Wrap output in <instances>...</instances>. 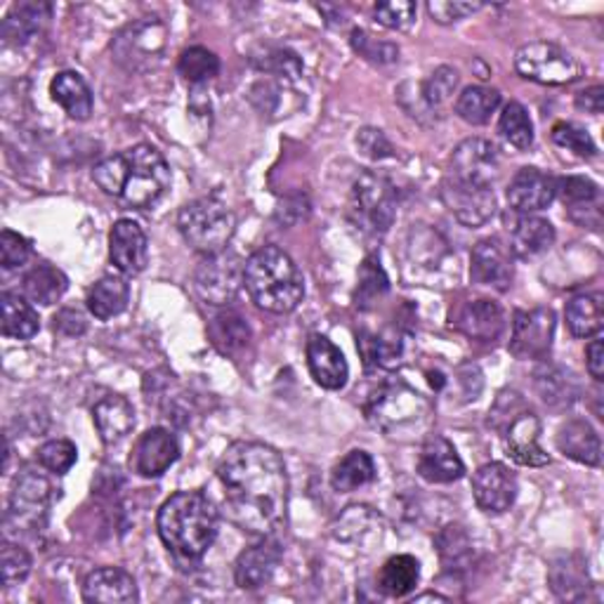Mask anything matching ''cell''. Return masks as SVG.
<instances>
[{
    "mask_svg": "<svg viewBox=\"0 0 604 604\" xmlns=\"http://www.w3.org/2000/svg\"><path fill=\"white\" fill-rule=\"evenodd\" d=\"M225 505L234 524L250 534L277 532L288 511V473L277 449L234 442L218 465Z\"/></svg>",
    "mask_w": 604,
    "mask_h": 604,
    "instance_id": "6da1fadb",
    "label": "cell"
},
{
    "mask_svg": "<svg viewBox=\"0 0 604 604\" xmlns=\"http://www.w3.org/2000/svg\"><path fill=\"white\" fill-rule=\"evenodd\" d=\"M92 180L107 197L119 199L130 208H149L170 189L172 178L159 149L138 145L97 164Z\"/></svg>",
    "mask_w": 604,
    "mask_h": 604,
    "instance_id": "7a4b0ae2",
    "label": "cell"
},
{
    "mask_svg": "<svg viewBox=\"0 0 604 604\" xmlns=\"http://www.w3.org/2000/svg\"><path fill=\"white\" fill-rule=\"evenodd\" d=\"M156 529L175 557L194 562L201 560L216 543L220 517L216 505L201 492H180L161 505Z\"/></svg>",
    "mask_w": 604,
    "mask_h": 604,
    "instance_id": "3957f363",
    "label": "cell"
},
{
    "mask_svg": "<svg viewBox=\"0 0 604 604\" xmlns=\"http://www.w3.org/2000/svg\"><path fill=\"white\" fill-rule=\"evenodd\" d=\"M244 286L250 300L271 315H288L305 298V279L279 246H263L246 260Z\"/></svg>",
    "mask_w": 604,
    "mask_h": 604,
    "instance_id": "277c9868",
    "label": "cell"
},
{
    "mask_svg": "<svg viewBox=\"0 0 604 604\" xmlns=\"http://www.w3.org/2000/svg\"><path fill=\"white\" fill-rule=\"evenodd\" d=\"M433 408L427 399L402 380L383 383L366 404V418L380 433L395 439H412L430 425Z\"/></svg>",
    "mask_w": 604,
    "mask_h": 604,
    "instance_id": "5b68a950",
    "label": "cell"
},
{
    "mask_svg": "<svg viewBox=\"0 0 604 604\" xmlns=\"http://www.w3.org/2000/svg\"><path fill=\"white\" fill-rule=\"evenodd\" d=\"M489 423L503 435L508 456L519 465L541 467L551 463V456L538 444L541 420L517 393H503L498 397L489 412Z\"/></svg>",
    "mask_w": 604,
    "mask_h": 604,
    "instance_id": "8992f818",
    "label": "cell"
},
{
    "mask_svg": "<svg viewBox=\"0 0 604 604\" xmlns=\"http://www.w3.org/2000/svg\"><path fill=\"white\" fill-rule=\"evenodd\" d=\"M234 212L218 199L204 197L187 204L178 216L182 239L201 256H216L234 237Z\"/></svg>",
    "mask_w": 604,
    "mask_h": 604,
    "instance_id": "52a82bcc",
    "label": "cell"
},
{
    "mask_svg": "<svg viewBox=\"0 0 604 604\" xmlns=\"http://www.w3.org/2000/svg\"><path fill=\"white\" fill-rule=\"evenodd\" d=\"M168 48V27L159 17H145L126 24L113 36L111 52L128 73H149L159 69Z\"/></svg>",
    "mask_w": 604,
    "mask_h": 604,
    "instance_id": "ba28073f",
    "label": "cell"
},
{
    "mask_svg": "<svg viewBox=\"0 0 604 604\" xmlns=\"http://www.w3.org/2000/svg\"><path fill=\"white\" fill-rule=\"evenodd\" d=\"M349 218L372 237H383L397 218V189L385 175L364 172L349 197Z\"/></svg>",
    "mask_w": 604,
    "mask_h": 604,
    "instance_id": "9c48e42d",
    "label": "cell"
},
{
    "mask_svg": "<svg viewBox=\"0 0 604 604\" xmlns=\"http://www.w3.org/2000/svg\"><path fill=\"white\" fill-rule=\"evenodd\" d=\"M515 69L527 81L551 88L570 86L581 78V67L574 57L548 41L522 46L515 55Z\"/></svg>",
    "mask_w": 604,
    "mask_h": 604,
    "instance_id": "30bf717a",
    "label": "cell"
},
{
    "mask_svg": "<svg viewBox=\"0 0 604 604\" xmlns=\"http://www.w3.org/2000/svg\"><path fill=\"white\" fill-rule=\"evenodd\" d=\"M439 199L444 208L465 227H482L494 218L496 194L492 185L461 178L449 172L439 187Z\"/></svg>",
    "mask_w": 604,
    "mask_h": 604,
    "instance_id": "8fae6325",
    "label": "cell"
},
{
    "mask_svg": "<svg viewBox=\"0 0 604 604\" xmlns=\"http://www.w3.org/2000/svg\"><path fill=\"white\" fill-rule=\"evenodd\" d=\"M244 267L241 256L231 250H220L216 256H204L194 275V286L206 305H229L237 298L239 288L244 286Z\"/></svg>",
    "mask_w": 604,
    "mask_h": 604,
    "instance_id": "7c38bea8",
    "label": "cell"
},
{
    "mask_svg": "<svg viewBox=\"0 0 604 604\" xmlns=\"http://www.w3.org/2000/svg\"><path fill=\"white\" fill-rule=\"evenodd\" d=\"M52 501V484L46 475L24 471V475L17 479L14 492L10 498L8 511V527L22 529H38L48 517V508Z\"/></svg>",
    "mask_w": 604,
    "mask_h": 604,
    "instance_id": "4fadbf2b",
    "label": "cell"
},
{
    "mask_svg": "<svg viewBox=\"0 0 604 604\" xmlns=\"http://www.w3.org/2000/svg\"><path fill=\"white\" fill-rule=\"evenodd\" d=\"M555 338V311L548 307L515 311L511 353L517 359H545Z\"/></svg>",
    "mask_w": 604,
    "mask_h": 604,
    "instance_id": "5bb4252c",
    "label": "cell"
},
{
    "mask_svg": "<svg viewBox=\"0 0 604 604\" xmlns=\"http://www.w3.org/2000/svg\"><path fill=\"white\" fill-rule=\"evenodd\" d=\"M180 458V444L166 427H151L132 446L130 467L135 475L154 479L168 473Z\"/></svg>",
    "mask_w": 604,
    "mask_h": 604,
    "instance_id": "9a60e30c",
    "label": "cell"
},
{
    "mask_svg": "<svg viewBox=\"0 0 604 604\" xmlns=\"http://www.w3.org/2000/svg\"><path fill=\"white\" fill-rule=\"evenodd\" d=\"M473 496L477 508L501 515L513 508L517 498V479L503 463H486L473 475Z\"/></svg>",
    "mask_w": 604,
    "mask_h": 604,
    "instance_id": "2e32d148",
    "label": "cell"
},
{
    "mask_svg": "<svg viewBox=\"0 0 604 604\" xmlns=\"http://www.w3.org/2000/svg\"><path fill=\"white\" fill-rule=\"evenodd\" d=\"M471 279L473 284L489 286L494 290H508L515 279L513 253L503 246L501 239H482L471 256Z\"/></svg>",
    "mask_w": 604,
    "mask_h": 604,
    "instance_id": "e0dca14e",
    "label": "cell"
},
{
    "mask_svg": "<svg viewBox=\"0 0 604 604\" xmlns=\"http://www.w3.org/2000/svg\"><path fill=\"white\" fill-rule=\"evenodd\" d=\"M452 324L465 338L477 343H494L505 330V311L496 300L473 298L454 311Z\"/></svg>",
    "mask_w": 604,
    "mask_h": 604,
    "instance_id": "ac0fdd59",
    "label": "cell"
},
{
    "mask_svg": "<svg viewBox=\"0 0 604 604\" xmlns=\"http://www.w3.org/2000/svg\"><path fill=\"white\" fill-rule=\"evenodd\" d=\"M109 258L128 277L140 275L149 263V241L135 220H119L109 234Z\"/></svg>",
    "mask_w": 604,
    "mask_h": 604,
    "instance_id": "d6986e66",
    "label": "cell"
},
{
    "mask_svg": "<svg viewBox=\"0 0 604 604\" xmlns=\"http://www.w3.org/2000/svg\"><path fill=\"white\" fill-rule=\"evenodd\" d=\"M281 564V545L277 541H263L239 555L234 564V578L244 591H258L275 578Z\"/></svg>",
    "mask_w": 604,
    "mask_h": 604,
    "instance_id": "ffe728a7",
    "label": "cell"
},
{
    "mask_svg": "<svg viewBox=\"0 0 604 604\" xmlns=\"http://www.w3.org/2000/svg\"><path fill=\"white\" fill-rule=\"evenodd\" d=\"M557 197V180L538 168H522L508 185V204L515 212H538Z\"/></svg>",
    "mask_w": 604,
    "mask_h": 604,
    "instance_id": "44dd1931",
    "label": "cell"
},
{
    "mask_svg": "<svg viewBox=\"0 0 604 604\" xmlns=\"http://www.w3.org/2000/svg\"><path fill=\"white\" fill-rule=\"evenodd\" d=\"M418 475L430 484H452L465 475V465L449 439L430 435L418 456Z\"/></svg>",
    "mask_w": 604,
    "mask_h": 604,
    "instance_id": "7402d4cb",
    "label": "cell"
},
{
    "mask_svg": "<svg viewBox=\"0 0 604 604\" xmlns=\"http://www.w3.org/2000/svg\"><path fill=\"white\" fill-rule=\"evenodd\" d=\"M307 368L324 389H343L349 378L345 355L326 336H311L307 340Z\"/></svg>",
    "mask_w": 604,
    "mask_h": 604,
    "instance_id": "603a6c76",
    "label": "cell"
},
{
    "mask_svg": "<svg viewBox=\"0 0 604 604\" xmlns=\"http://www.w3.org/2000/svg\"><path fill=\"white\" fill-rule=\"evenodd\" d=\"M508 231H511V248L519 258H534L538 253L548 250L555 241V227L534 216V212H508Z\"/></svg>",
    "mask_w": 604,
    "mask_h": 604,
    "instance_id": "cb8c5ba5",
    "label": "cell"
},
{
    "mask_svg": "<svg viewBox=\"0 0 604 604\" xmlns=\"http://www.w3.org/2000/svg\"><path fill=\"white\" fill-rule=\"evenodd\" d=\"M498 170V149L482 138H471L456 147L452 156V172L467 180L492 185Z\"/></svg>",
    "mask_w": 604,
    "mask_h": 604,
    "instance_id": "d4e9b609",
    "label": "cell"
},
{
    "mask_svg": "<svg viewBox=\"0 0 604 604\" xmlns=\"http://www.w3.org/2000/svg\"><path fill=\"white\" fill-rule=\"evenodd\" d=\"M83 600L86 602H102V604H132L140 600L138 583L119 567H102L95 570L83 583Z\"/></svg>",
    "mask_w": 604,
    "mask_h": 604,
    "instance_id": "484cf974",
    "label": "cell"
},
{
    "mask_svg": "<svg viewBox=\"0 0 604 604\" xmlns=\"http://www.w3.org/2000/svg\"><path fill=\"white\" fill-rule=\"evenodd\" d=\"M404 343L406 334L402 326H387L380 334H364L359 336V353L364 357L366 366L385 368V372H393V368L402 366L404 362Z\"/></svg>",
    "mask_w": 604,
    "mask_h": 604,
    "instance_id": "4316f807",
    "label": "cell"
},
{
    "mask_svg": "<svg viewBox=\"0 0 604 604\" xmlns=\"http://www.w3.org/2000/svg\"><path fill=\"white\" fill-rule=\"evenodd\" d=\"M557 449L567 458L583 465L597 467L602 463L600 435L593 430L588 420L572 418L564 423L557 433Z\"/></svg>",
    "mask_w": 604,
    "mask_h": 604,
    "instance_id": "83f0119b",
    "label": "cell"
},
{
    "mask_svg": "<svg viewBox=\"0 0 604 604\" xmlns=\"http://www.w3.org/2000/svg\"><path fill=\"white\" fill-rule=\"evenodd\" d=\"M92 420L105 444H119L135 427V408L126 397L109 395L92 408Z\"/></svg>",
    "mask_w": 604,
    "mask_h": 604,
    "instance_id": "f1b7e54d",
    "label": "cell"
},
{
    "mask_svg": "<svg viewBox=\"0 0 604 604\" xmlns=\"http://www.w3.org/2000/svg\"><path fill=\"white\" fill-rule=\"evenodd\" d=\"M52 100L60 105L69 119L73 121H88L92 113V92L88 83L76 71H62L52 78L50 83Z\"/></svg>",
    "mask_w": 604,
    "mask_h": 604,
    "instance_id": "f546056e",
    "label": "cell"
},
{
    "mask_svg": "<svg viewBox=\"0 0 604 604\" xmlns=\"http://www.w3.org/2000/svg\"><path fill=\"white\" fill-rule=\"evenodd\" d=\"M130 303V286L121 277H102L88 288L86 305L90 315L100 321H109L126 311Z\"/></svg>",
    "mask_w": 604,
    "mask_h": 604,
    "instance_id": "4dcf8cb0",
    "label": "cell"
},
{
    "mask_svg": "<svg viewBox=\"0 0 604 604\" xmlns=\"http://www.w3.org/2000/svg\"><path fill=\"white\" fill-rule=\"evenodd\" d=\"M534 385H536L538 397L545 404L555 406V408L572 406L578 399V393H581L578 380L574 378V374L567 372V368L553 366V364L536 368Z\"/></svg>",
    "mask_w": 604,
    "mask_h": 604,
    "instance_id": "1f68e13d",
    "label": "cell"
},
{
    "mask_svg": "<svg viewBox=\"0 0 604 604\" xmlns=\"http://www.w3.org/2000/svg\"><path fill=\"white\" fill-rule=\"evenodd\" d=\"M52 14V6L48 3H22L14 6L6 22H3V38L10 46H24L41 33L43 24L48 22Z\"/></svg>",
    "mask_w": 604,
    "mask_h": 604,
    "instance_id": "d6a6232c",
    "label": "cell"
},
{
    "mask_svg": "<svg viewBox=\"0 0 604 604\" xmlns=\"http://www.w3.org/2000/svg\"><path fill=\"white\" fill-rule=\"evenodd\" d=\"M420 581V562L414 555H395L389 557L378 576V591L385 597H406L408 593H414Z\"/></svg>",
    "mask_w": 604,
    "mask_h": 604,
    "instance_id": "836d02e7",
    "label": "cell"
},
{
    "mask_svg": "<svg viewBox=\"0 0 604 604\" xmlns=\"http://www.w3.org/2000/svg\"><path fill=\"white\" fill-rule=\"evenodd\" d=\"M69 279L62 269H57L48 263L36 265L33 269L27 271L24 277V294L31 303H38L43 307H50L55 303H60L62 296L67 294Z\"/></svg>",
    "mask_w": 604,
    "mask_h": 604,
    "instance_id": "e575fe53",
    "label": "cell"
},
{
    "mask_svg": "<svg viewBox=\"0 0 604 604\" xmlns=\"http://www.w3.org/2000/svg\"><path fill=\"white\" fill-rule=\"evenodd\" d=\"M0 309H3V336L14 340H29L41 328L38 311L31 307L29 300L17 294L0 296Z\"/></svg>",
    "mask_w": 604,
    "mask_h": 604,
    "instance_id": "d590c367",
    "label": "cell"
},
{
    "mask_svg": "<svg viewBox=\"0 0 604 604\" xmlns=\"http://www.w3.org/2000/svg\"><path fill=\"white\" fill-rule=\"evenodd\" d=\"M376 479V463L366 452H349L330 473V486L338 494L357 492Z\"/></svg>",
    "mask_w": 604,
    "mask_h": 604,
    "instance_id": "8d00e7d4",
    "label": "cell"
},
{
    "mask_svg": "<svg viewBox=\"0 0 604 604\" xmlns=\"http://www.w3.org/2000/svg\"><path fill=\"white\" fill-rule=\"evenodd\" d=\"M210 340L216 345L222 355L237 357L244 353L246 345L250 343V328L239 311H220V315L210 321Z\"/></svg>",
    "mask_w": 604,
    "mask_h": 604,
    "instance_id": "74e56055",
    "label": "cell"
},
{
    "mask_svg": "<svg viewBox=\"0 0 604 604\" xmlns=\"http://www.w3.org/2000/svg\"><path fill=\"white\" fill-rule=\"evenodd\" d=\"M567 326L576 338H595L604 326V307L602 296L581 294L567 303Z\"/></svg>",
    "mask_w": 604,
    "mask_h": 604,
    "instance_id": "f35d334b",
    "label": "cell"
},
{
    "mask_svg": "<svg viewBox=\"0 0 604 604\" xmlns=\"http://www.w3.org/2000/svg\"><path fill=\"white\" fill-rule=\"evenodd\" d=\"M498 107H501V92L494 88H484V86L465 88L456 100V113L471 126L489 123Z\"/></svg>",
    "mask_w": 604,
    "mask_h": 604,
    "instance_id": "ab89813d",
    "label": "cell"
},
{
    "mask_svg": "<svg viewBox=\"0 0 604 604\" xmlns=\"http://www.w3.org/2000/svg\"><path fill=\"white\" fill-rule=\"evenodd\" d=\"M437 553L446 570H465L473 560V541L461 524H449L437 534Z\"/></svg>",
    "mask_w": 604,
    "mask_h": 604,
    "instance_id": "60d3db41",
    "label": "cell"
},
{
    "mask_svg": "<svg viewBox=\"0 0 604 604\" xmlns=\"http://www.w3.org/2000/svg\"><path fill=\"white\" fill-rule=\"evenodd\" d=\"M498 132L515 149H529L534 145V123L529 119V111L519 102L505 105L498 119Z\"/></svg>",
    "mask_w": 604,
    "mask_h": 604,
    "instance_id": "b9f144b4",
    "label": "cell"
},
{
    "mask_svg": "<svg viewBox=\"0 0 604 604\" xmlns=\"http://www.w3.org/2000/svg\"><path fill=\"white\" fill-rule=\"evenodd\" d=\"M178 71H180V76L185 78L187 83L204 86V83L212 81V78L220 73V60H218V55L210 52L208 48L194 46V48H187L180 55Z\"/></svg>",
    "mask_w": 604,
    "mask_h": 604,
    "instance_id": "7bdbcfd3",
    "label": "cell"
},
{
    "mask_svg": "<svg viewBox=\"0 0 604 604\" xmlns=\"http://www.w3.org/2000/svg\"><path fill=\"white\" fill-rule=\"evenodd\" d=\"M387 288H389V281H387L385 269L380 267V260L376 256H368L359 269V286L355 296L357 307L372 309L387 294Z\"/></svg>",
    "mask_w": 604,
    "mask_h": 604,
    "instance_id": "ee69618b",
    "label": "cell"
},
{
    "mask_svg": "<svg viewBox=\"0 0 604 604\" xmlns=\"http://www.w3.org/2000/svg\"><path fill=\"white\" fill-rule=\"evenodd\" d=\"M458 88V71L452 67H439L427 81L420 86L423 100L427 105V109L435 113H439L446 105L452 102V97Z\"/></svg>",
    "mask_w": 604,
    "mask_h": 604,
    "instance_id": "f6af8a7d",
    "label": "cell"
},
{
    "mask_svg": "<svg viewBox=\"0 0 604 604\" xmlns=\"http://www.w3.org/2000/svg\"><path fill=\"white\" fill-rule=\"evenodd\" d=\"M349 43H353V48L359 57H364L366 62H372L376 67H387V65H395L399 60V48L395 43L383 41V38H376L364 29H355L353 38H349Z\"/></svg>",
    "mask_w": 604,
    "mask_h": 604,
    "instance_id": "bcb514c9",
    "label": "cell"
},
{
    "mask_svg": "<svg viewBox=\"0 0 604 604\" xmlns=\"http://www.w3.org/2000/svg\"><path fill=\"white\" fill-rule=\"evenodd\" d=\"M551 583H553V591L562 597V600H583L586 597V576H583V570L576 567V564H572L570 560L567 562H557L553 564V572H551Z\"/></svg>",
    "mask_w": 604,
    "mask_h": 604,
    "instance_id": "7dc6e473",
    "label": "cell"
},
{
    "mask_svg": "<svg viewBox=\"0 0 604 604\" xmlns=\"http://www.w3.org/2000/svg\"><path fill=\"white\" fill-rule=\"evenodd\" d=\"M76 458H78V449L69 439H52L38 449V463H41L52 475H67L76 465Z\"/></svg>",
    "mask_w": 604,
    "mask_h": 604,
    "instance_id": "c3c4849f",
    "label": "cell"
},
{
    "mask_svg": "<svg viewBox=\"0 0 604 604\" xmlns=\"http://www.w3.org/2000/svg\"><path fill=\"white\" fill-rule=\"evenodd\" d=\"M557 191L562 194V201L574 212H586V206H593L600 197V187L588 178H564L557 182Z\"/></svg>",
    "mask_w": 604,
    "mask_h": 604,
    "instance_id": "681fc988",
    "label": "cell"
},
{
    "mask_svg": "<svg viewBox=\"0 0 604 604\" xmlns=\"http://www.w3.org/2000/svg\"><path fill=\"white\" fill-rule=\"evenodd\" d=\"M553 142L562 149L576 154L578 159H593V156L597 154V147L591 135L586 132V128H581L576 123H567V121L557 123L553 128Z\"/></svg>",
    "mask_w": 604,
    "mask_h": 604,
    "instance_id": "f907efd6",
    "label": "cell"
},
{
    "mask_svg": "<svg viewBox=\"0 0 604 604\" xmlns=\"http://www.w3.org/2000/svg\"><path fill=\"white\" fill-rule=\"evenodd\" d=\"M416 3H408V0H389V3H378L374 8L376 22L385 29L406 31L416 22Z\"/></svg>",
    "mask_w": 604,
    "mask_h": 604,
    "instance_id": "816d5d0a",
    "label": "cell"
},
{
    "mask_svg": "<svg viewBox=\"0 0 604 604\" xmlns=\"http://www.w3.org/2000/svg\"><path fill=\"white\" fill-rule=\"evenodd\" d=\"M258 69L269 76L286 78V81H298L303 76V62L290 50H269L263 60H258Z\"/></svg>",
    "mask_w": 604,
    "mask_h": 604,
    "instance_id": "f5cc1de1",
    "label": "cell"
},
{
    "mask_svg": "<svg viewBox=\"0 0 604 604\" xmlns=\"http://www.w3.org/2000/svg\"><path fill=\"white\" fill-rule=\"evenodd\" d=\"M3 581L6 586H14V583H22L31 572V555L22 548V545H14L10 541L3 543Z\"/></svg>",
    "mask_w": 604,
    "mask_h": 604,
    "instance_id": "db71d44e",
    "label": "cell"
},
{
    "mask_svg": "<svg viewBox=\"0 0 604 604\" xmlns=\"http://www.w3.org/2000/svg\"><path fill=\"white\" fill-rule=\"evenodd\" d=\"M29 258H31L29 239H24L22 234H17L12 229H3V234H0V265H3V269L22 267Z\"/></svg>",
    "mask_w": 604,
    "mask_h": 604,
    "instance_id": "11a10c76",
    "label": "cell"
},
{
    "mask_svg": "<svg viewBox=\"0 0 604 604\" xmlns=\"http://www.w3.org/2000/svg\"><path fill=\"white\" fill-rule=\"evenodd\" d=\"M357 147H359V151L366 156V159H374V161L389 159V156L395 154L393 145H389V140L385 138V132H383V130H376V128H364V130H359V135H357Z\"/></svg>",
    "mask_w": 604,
    "mask_h": 604,
    "instance_id": "9f6ffc18",
    "label": "cell"
},
{
    "mask_svg": "<svg viewBox=\"0 0 604 604\" xmlns=\"http://www.w3.org/2000/svg\"><path fill=\"white\" fill-rule=\"evenodd\" d=\"M479 3H449V0H435V3H427V12L435 19L437 24H454L458 19L477 12Z\"/></svg>",
    "mask_w": 604,
    "mask_h": 604,
    "instance_id": "6f0895ef",
    "label": "cell"
},
{
    "mask_svg": "<svg viewBox=\"0 0 604 604\" xmlns=\"http://www.w3.org/2000/svg\"><path fill=\"white\" fill-rule=\"evenodd\" d=\"M55 328L65 336H81L86 330V319L78 309H62L60 315L55 317Z\"/></svg>",
    "mask_w": 604,
    "mask_h": 604,
    "instance_id": "680465c9",
    "label": "cell"
},
{
    "mask_svg": "<svg viewBox=\"0 0 604 604\" xmlns=\"http://www.w3.org/2000/svg\"><path fill=\"white\" fill-rule=\"evenodd\" d=\"M586 357H588V362H586L588 374L597 383H602V378H604V347H602V340L597 336L591 340V345L586 349Z\"/></svg>",
    "mask_w": 604,
    "mask_h": 604,
    "instance_id": "91938a15",
    "label": "cell"
},
{
    "mask_svg": "<svg viewBox=\"0 0 604 604\" xmlns=\"http://www.w3.org/2000/svg\"><path fill=\"white\" fill-rule=\"evenodd\" d=\"M576 107L586 109L588 113H602L604 109V88L602 86H593L588 90H583L576 95Z\"/></svg>",
    "mask_w": 604,
    "mask_h": 604,
    "instance_id": "94428289",
    "label": "cell"
},
{
    "mask_svg": "<svg viewBox=\"0 0 604 604\" xmlns=\"http://www.w3.org/2000/svg\"><path fill=\"white\" fill-rule=\"evenodd\" d=\"M425 600H437V602H446V597L437 595V593H425V595H418L414 602H425Z\"/></svg>",
    "mask_w": 604,
    "mask_h": 604,
    "instance_id": "6125c7cd",
    "label": "cell"
}]
</instances>
